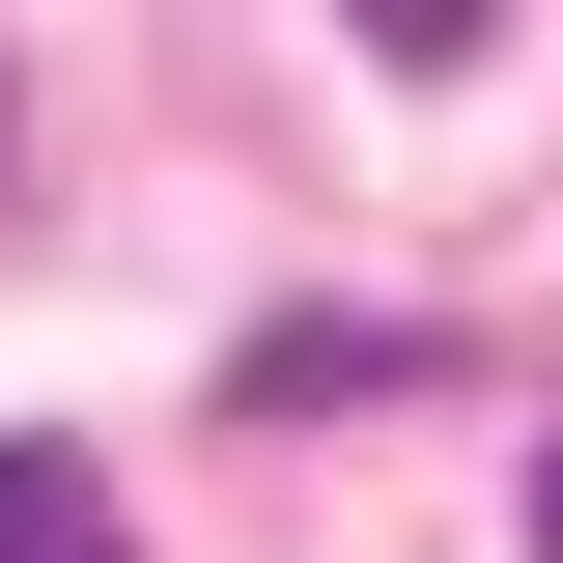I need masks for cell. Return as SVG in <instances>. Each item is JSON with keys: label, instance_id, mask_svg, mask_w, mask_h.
Here are the masks:
<instances>
[{"label": "cell", "instance_id": "1", "mask_svg": "<svg viewBox=\"0 0 563 563\" xmlns=\"http://www.w3.org/2000/svg\"><path fill=\"white\" fill-rule=\"evenodd\" d=\"M225 395H254V422H366V395H422V339H395V310H282Z\"/></svg>", "mask_w": 563, "mask_h": 563}, {"label": "cell", "instance_id": "2", "mask_svg": "<svg viewBox=\"0 0 563 563\" xmlns=\"http://www.w3.org/2000/svg\"><path fill=\"white\" fill-rule=\"evenodd\" d=\"M0 563H141V507L85 479V451H0Z\"/></svg>", "mask_w": 563, "mask_h": 563}, {"label": "cell", "instance_id": "3", "mask_svg": "<svg viewBox=\"0 0 563 563\" xmlns=\"http://www.w3.org/2000/svg\"><path fill=\"white\" fill-rule=\"evenodd\" d=\"M479 29H507V0H366V57H395V85H451Z\"/></svg>", "mask_w": 563, "mask_h": 563}, {"label": "cell", "instance_id": "4", "mask_svg": "<svg viewBox=\"0 0 563 563\" xmlns=\"http://www.w3.org/2000/svg\"><path fill=\"white\" fill-rule=\"evenodd\" d=\"M536 563H563V422H536Z\"/></svg>", "mask_w": 563, "mask_h": 563}]
</instances>
